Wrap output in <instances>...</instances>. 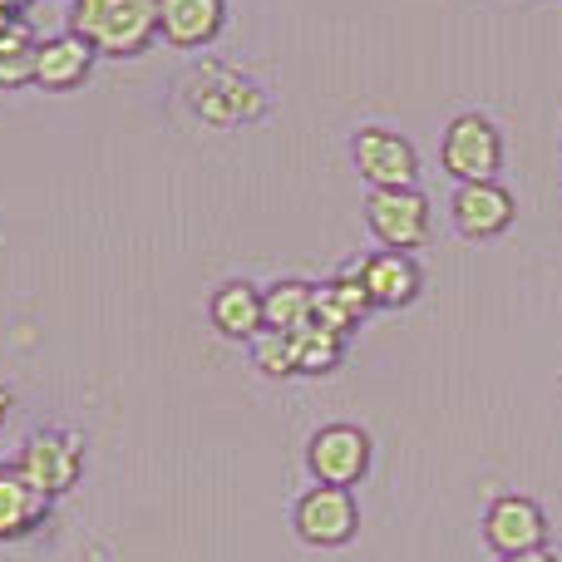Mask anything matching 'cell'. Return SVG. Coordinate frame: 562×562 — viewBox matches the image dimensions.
<instances>
[{"mask_svg":"<svg viewBox=\"0 0 562 562\" xmlns=\"http://www.w3.org/2000/svg\"><path fill=\"white\" fill-rule=\"evenodd\" d=\"M69 30L99 55H144L158 40V0H69Z\"/></svg>","mask_w":562,"mask_h":562,"instance_id":"1","label":"cell"},{"mask_svg":"<svg viewBox=\"0 0 562 562\" xmlns=\"http://www.w3.org/2000/svg\"><path fill=\"white\" fill-rule=\"evenodd\" d=\"M183 99L193 104V114L203 119V124H217V128L252 124V119H262V109H267L262 89H257L247 75H237L233 65H217V59H207V65H198L193 75H188Z\"/></svg>","mask_w":562,"mask_h":562,"instance_id":"2","label":"cell"},{"mask_svg":"<svg viewBox=\"0 0 562 562\" xmlns=\"http://www.w3.org/2000/svg\"><path fill=\"white\" fill-rule=\"evenodd\" d=\"M439 164L459 183H488V178L504 173V134L484 114L449 119L445 144H439Z\"/></svg>","mask_w":562,"mask_h":562,"instance_id":"3","label":"cell"},{"mask_svg":"<svg viewBox=\"0 0 562 562\" xmlns=\"http://www.w3.org/2000/svg\"><path fill=\"white\" fill-rule=\"evenodd\" d=\"M15 469L35 494H45L49 504H55V498L69 494V488L79 484V474H85V445H79V435H69V429H40V435L25 439Z\"/></svg>","mask_w":562,"mask_h":562,"instance_id":"4","label":"cell"},{"mask_svg":"<svg viewBox=\"0 0 562 562\" xmlns=\"http://www.w3.org/2000/svg\"><path fill=\"white\" fill-rule=\"evenodd\" d=\"M366 227L385 252H419L429 243V198L419 188H380L366 198Z\"/></svg>","mask_w":562,"mask_h":562,"instance_id":"5","label":"cell"},{"mask_svg":"<svg viewBox=\"0 0 562 562\" xmlns=\"http://www.w3.org/2000/svg\"><path fill=\"white\" fill-rule=\"evenodd\" d=\"M350 158H356V173L370 183V193L419 183V154L405 134H395V128H380V124L360 128V134L350 138Z\"/></svg>","mask_w":562,"mask_h":562,"instance_id":"6","label":"cell"},{"mask_svg":"<svg viewBox=\"0 0 562 562\" xmlns=\"http://www.w3.org/2000/svg\"><path fill=\"white\" fill-rule=\"evenodd\" d=\"M306 469L326 488H356L370 474V435L360 425H321L306 445Z\"/></svg>","mask_w":562,"mask_h":562,"instance_id":"7","label":"cell"},{"mask_svg":"<svg viewBox=\"0 0 562 562\" xmlns=\"http://www.w3.org/2000/svg\"><path fill=\"white\" fill-rule=\"evenodd\" d=\"M296 538L311 548H346L350 538L360 533V508L350 498V488H326V484H311L306 494L296 498Z\"/></svg>","mask_w":562,"mask_h":562,"instance_id":"8","label":"cell"},{"mask_svg":"<svg viewBox=\"0 0 562 562\" xmlns=\"http://www.w3.org/2000/svg\"><path fill=\"white\" fill-rule=\"evenodd\" d=\"M484 543L494 548L498 558L548 548V514L528 494L494 498V504H488V514H484Z\"/></svg>","mask_w":562,"mask_h":562,"instance_id":"9","label":"cell"},{"mask_svg":"<svg viewBox=\"0 0 562 562\" xmlns=\"http://www.w3.org/2000/svg\"><path fill=\"white\" fill-rule=\"evenodd\" d=\"M356 281L366 291L370 311H400L409 301H419V291H425V272H419L415 252H385V247L356 267Z\"/></svg>","mask_w":562,"mask_h":562,"instance_id":"10","label":"cell"},{"mask_svg":"<svg viewBox=\"0 0 562 562\" xmlns=\"http://www.w3.org/2000/svg\"><path fill=\"white\" fill-rule=\"evenodd\" d=\"M514 223H518V203H514V193H508L498 178H488V183H459L454 227L464 237L488 243V237H504Z\"/></svg>","mask_w":562,"mask_h":562,"instance_id":"11","label":"cell"},{"mask_svg":"<svg viewBox=\"0 0 562 562\" xmlns=\"http://www.w3.org/2000/svg\"><path fill=\"white\" fill-rule=\"evenodd\" d=\"M99 49L89 40H79L75 30H59V35L40 40L35 45V85L49 89V94H65V89H79L89 75H94Z\"/></svg>","mask_w":562,"mask_h":562,"instance_id":"12","label":"cell"},{"mask_svg":"<svg viewBox=\"0 0 562 562\" xmlns=\"http://www.w3.org/2000/svg\"><path fill=\"white\" fill-rule=\"evenodd\" d=\"M227 0H158V35L173 49H203L223 35Z\"/></svg>","mask_w":562,"mask_h":562,"instance_id":"13","label":"cell"},{"mask_svg":"<svg viewBox=\"0 0 562 562\" xmlns=\"http://www.w3.org/2000/svg\"><path fill=\"white\" fill-rule=\"evenodd\" d=\"M366 316H370V301H366V291H360L356 272L326 281V286H316V296H311V326L330 330V336H340V340Z\"/></svg>","mask_w":562,"mask_h":562,"instance_id":"14","label":"cell"},{"mask_svg":"<svg viewBox=\"0 0 562 562\" xmlns=\"http://www.w3.org/2000/svg\"><path fill=\"white\" fill-rule=\"evenodd\" d=\"M49 518V498L35 494V488L20 479L15 464L0 469V543H15V538H30L40 524Z\"/></svg>","mask_w":562,"mask_h":562,"instance_id":"15","label":"cell"},{"mask_svg":"<svg viewBox=\"0 0 562 562\" xmlns=\"http://www.w3.org/2000/svg\"><path fill=\"white\" fill-rule=\"evenodd\" d=\"M207 316L227 340H257L262 336V291L252 281H223L207 301Z\"/></svg>","mask_w":562,"mask_h":562,"instance_id":"16","label":"cell"},{"mask_svg":"<svg viewBox=\"0 0 562 562\" xmlns=\"http://www.w3.org/2000/svg\"><path fill=\"white\" fill-rule=\"evenodd\" d=\"M311 296L316 286L306 281H277L262 291V330H281V336H296L311 326Z\"/></svg>","mask_w":562,"mask_h":562,"instance_id":"17","label":"cell"},{"mask_svg":"<svg viewBox=\"0 0 562 562\" xmlns=\"http://www.w3.org/2000/svg\"><path fill=\"white\" fill-rule=\"evenodd\" d=\"M35 45L40 40L30 35V25L10 20L0 30V89H20V85H35Z\"/></svg>","mask_w":562,"mask_h":562,"instance_id":"18","label":"cell"},{"mask_svg":"<svg viewBox=\"0 0 562 562\" xmlns=\"http://www.w3.org/2000/svg\"><path fill=\"white\" fill-rule=\"evenodd\" d=\"M291 350H296V375H326V370L340 366L346 340L330 336V330H321V326H306V330L291 336Z\"/></svg>","mask_w":562,"mask_h":562,"instance_id":"19","label":"cell"},{"mask_svg":"<svg viewBox=\"0 0 562 562\" xmlns=\"http://www.w3.org/2000/svg\"><path fill=\"white\" fill-rule=\"evenodd\" d=\"M252 360H257V370L272 380L296 375V350H291V336H281V330H262V336L252 340Z\"/></svg>","mask_w":562,"mask_h":562,"instance_id":"20","label":"cell"},{"mask_svg":"<svg viewBox=\"0 0 562 562\" xmlns=\"http://www.w3.org/2000/svg\"><path fill=\"white\" fill-rule=\"evenodd\" d=\"M498 562H553V548H533V553H514V558H498Z\"/></svg>","mask_w":562,"mask_h":562,"instance_id":"21","label":"cell"},{"mask_svg":"<svg viewBox=\"0 0 562 562\" xmlns=\"http://www.w3.org/2000/svg\"><path fill=\"white\" fill-rule=\"evenodd\" d=\"M10 409H15V390H10V385H0V429H5Z\"/></svg>","mask_w":562,"mask_h":562,"instance_id":"22","label":"cell"},{"mask_svg":"<svg viewBox=\"0 0 562 562\" xmlns=\"http://www.w3.org/2000/svg\"><path fill=\"white\" fill-rule=\"evenodd\" d=\"M5 5L15 10V15H20V10H30V5H35V0H5Z\"/></svg>","mask_w":562,"mask_h":562,"instance_id":"23","label":"cell"},{"mask_svg":"<svg viewBox=\"0 0 562 562\" xmlns=\"http://www.w3.org/2000/svg\"><path fill=\"white\" fill-rule=\"evenodd\" d=\"M553 562H562V548H553Z\"/></svg>","mask_w":562,"mask_h":562,"instance_id":"24","label":"cell"}]
</instances>
